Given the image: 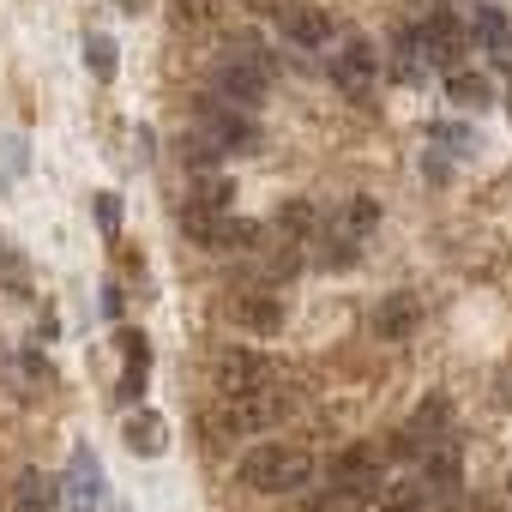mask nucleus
<instances>
[{"label":"nucleus","instance_id":"a878e982","mask_svg":"<svg viewBox=\"0 0 512 512\" xmlns=\"http://www.w3.org/2000/svg\"><path fill=\"white\" fill-rule=\"evenodd\" d=\"M73 476H79V482H73V488H79V500H97V458H91L85 446L73 452Z\"/></svg>","mask_w":512,"mask_h":512},{"label":"nucleus","instance_id":"f3484780","mask_svg":"<svg viewBox=\"0 0 512 512\" xmlns=\"http://www.w3.org/2000/svg\"><path fill=\"white\" fill-rule=\"evenodd\" d=\"M446 97H452V109H464V115L476 109V115H482V109L494 103V85H488L482 73H464V67H458V73H446Z\"/></svg>","mask_w":512,"mask_h":512},{"label":"nucleus","instance_id":"5701e85b","mask_svg":"<svg viewBox=\"0 0 512 512\" xmlns=\"http://www.w3.org/2000/svg\"><path fill=\"white\" fill-rule=\"evenodd\" d=\"M374 512H428V488L422 482H392V488H380Z\"/></svg>","mask_w":512,"mask_h":512},{"label":"nucleus","instance_id":"2eb2a0df","mask_svg":"<svg viewBox=\"0 0 512 512\" xmlns=\"http://www.w3.org/2000/svg\"><path fill=\"white\" fill-rule=\"evenodd\" d=\"M121 440H127L133 458H157V452L169 446V422H163L157 410H133V416L121 422Z\"/></svg>","mask_w":512,"mask_h":512},{"label":"nucleus","instance_id":"dca6fc26","mask_svg":"<svg viewBox=\"0 0 512 512\" xmlns=\"http://www.w3.org/2000/svg\"><path fill=\"white\" fill-rule=\"evenodd\" d=\"M13 512H61V482L43 476L37 464L19 470V482H13Z\"/></svg>","mask_w":512,"mask_h":512},{"label":"nucleus","instance_id":"6ab92c4d","mask_svg":"<svg viewBox=\"0 0 512 512\" xmlns=\"http://www.w3.org/2000/svg\"><path fill=\"white\" fill-rule=\"evenodd\" d=\"M320 223H326V217H320L308 199L278 205V229H284V241H296V247H302V241H314V235H320Z\"/></svg>","mask_w":512,"mask_h":512},{"label":"nucleus","instance_id":"b1692460","mask_svg":"<svg viewBox=\"0 0 512 512\" xmlns=\"http://www.w3.org/2000/svg\"><path fill=\"white\" fill-rule=\"evenodd\" d=\"M85 67H91V79H103V85H109V79H115V67H121V61H115V37L91 31V37H85Z\"/></svg>","mask_w":512,"mask_h":512},{"label":"nucleus","instance_id":"ddd939ff","mask_svg":"<svg viewBox=\"0 0 512 512\" xmlns=\"http://www.w3.org/2000/svg\"><path fill=\"white\" fill-rule=\"evenodd\" d=\"M458 482H464L458 446H452V440H434V446H422V488H428V500H434V494H452Z\"/></svg>","mask_w":512,"mask_h":512},{"label":"nucleus","instance_id":"0eeeda50","mask_svg":"<svg viewBox=\"0 0 512 512\" xmlns=\"http://www.w3.org/2000/svg\"><path fill=\"white\" fill-rule=\"evenodd\" d=\"M326 67H332V85H338V91L368 97V91H374V79H380V49H374L362 31H350V37H332Z\"/></svg>","mask_w":512,"mask_h":512},{"label":"nucleus","instance_id":"412c9836","mask_svg":"<svg viewBox=\"0 0 512 512\" xmlns=\"http://www.w3.org/2000/svg\"><path fill=\"white\" fill-rule=\"evenodd\" d=\"M187 205L229 211V205H235V181H229V175H217V169H205V175H193V193H187Z\"/></svg>","mask_w":512,"mask_h":512},{"label":"nucleus","instance_id":"f257e3e1","mask_svg":"<svg viewBox=\"0 0 512 512\" xmlns=\"http://www.w3.org/2000/svg\"><path fill=\"white\" fill-rule=\"evenodd\" d=\"M314 452L296 446V440H260V446H247L241 464H235V482L247 494H302L314 482Z\"/></svg>","mask_w":512,"mask_h":512},{"label":"nucleus","instance_id":"aec40b11","mask_svg":"<svg viewBox=\"0 0 512 512\" xmlns=\"http://www.w3.org/2000/svg\"><path fill=\"white\" fill-rule=\"evenodd\" d=\"M506 25H512V19L494 7V0H476V25H470V37H476L488 55H506Z\"/></svg>","mask_w":512,"mask_h":512},{"label":"nucleus","instance_id":"9b49d317","mask_svg":"<svg viewBox=\"0 0 512 512\" xmlns=\"http://www.w3.org/2000/svg\"><path fill=\"white\" fill-rule=\"evenodd\" d=\"M278 31L290 49H332V13H320L314 0H290L278 13Z\"/></svg>","mask_w":512,"mask_h":512},{"label":"nucleus","instance_id":"20e7f679","mask_svg":"<svg viewBox=\"0 0 512 512\" xmlns=\"http://www.w3.org/2000/svg\"><path fill=\"white\" fill-rule=\"evenodd\" d=\"M181 229L193 247L205 253H247L260 241V223L253 217H235V211H205V205H181Z\"/></svg>","mask_w":512,"mask_h":512},{"label":"nucleus","instance_id":"393cba45","mask_svg":"<svg viewBox=\"0 0 512 512\" xmlns=\"http://www.w3.org/2000/svg\"><path fill=\"white\" fill-rule=\"evenodd\" d=\"M392 73H398V79H422V55H416V37H410V31L392 37Z\"/></svg>","mask_w":512,"mask_h":512},{"label":"nucleus","instance_id":"6e6552de","mask_svg":"<svg viewBox=\"0 0 512 512\" xmlns=\"http://www.w3.org/2000/svg\"><path fill=\"white\" fill-rule=\"evenodd\" d=\"M332 482L350 494V500H380V482H386V452H380V440H350V446H338L332 452Z\"/></svg>","mask_w":512,"mask_h":512},{"label":"nucleus","instance_id":"1a4fd4ad","mask_svg":"<svg viewBox=\"0 0 512 512\" xmlns=\"http://www.w3.org/2000/svg\"><path fill=\"white\" fill-rule=\"evenodd\" d=\"M284 314H290V302H284V290H235L229 296V320L247 332V338H272L278 326H284Z\"/></svg>","mask_w":512,"mask_h":512},{"label":"nucleus","instance_id":"f8f14e48","mask_svg":"<svg viewBox=\"0 0 512 512\" xmlns=\"http://www.w3.org/2000/svg\"><path fill=\"white\" fill-rule=\"evenodd\" d=\"M416 326H422L416 290H392V296L374 308V338H380V344H404V338H416Z\"/></svg>","mask_w":512,"mask_h":512},{"label":"nucleus","instance_id":"f03ea898","mask_svg":"<svg viewBox=\"0 0 512 512\" xmlns=\"http://www.w3.org/2000/svg\"><path fill=\"white\" fill-rule=\"evenodd\" d=\"M266 85H272V55L253 37H235L211 67V97L229 103V109H247V115L266 103Z\"/></svg>","mask_w":512,"mask_h":512},{"label":"nucleus","instance_id":"39448f33","mask_svg":"<svg viewBox=\"0 0 512 512\" xmlns=\"http://www.w3.org/2000/svg\"><path fill=\"white\" fill-rule=\"evenodd\" d=\"M193 133H205L223 157H247V151H260V121H253L247 109L217 103L211 91H205V97H199V109H193Z\"/></svg>","mask_w":512,"mask_h":512},{"label":"nucleus","instance_id":"a211bd4d","mask_svg":"<svg viewBox=\"0 0 512 512\" xmlns=\"http://www.w3.org/2000/svg\"><path fill=\"white\" fill-rule=\"evenodd\" d=\"M121 362H127L121 392H127V398H139V392H145V374H151V344H145L139 332H121Z\"/></svg>","mask_w":512,"mask_h":512},{"label":"nucleus","instance_id":"4468645a","mask_svg":"<svg viewBox=\"0 0 512 512\" xmlns=\"http://www.w3.org/2000/svg\"><path fill=\"white\" fill-rule=\"evenodd\" d=\"M326 229H338L344 241H356V247H362V241H368V235L380 229V199H368V193L344 199V205L332 211V223H326Z\"/></svg>","mask_w":512,"mask_h":512},{"label":"nucleus","instance_id":"c85d7f7f","mask_svg":"<svg viewBox=\"0 0 512 512\" xmlns=\"http://www.w3.org/2000/svg\"><path fill=\"white\" fill-rule=\"evenodd\" d=\"M115 7H121V13H145V0H115Z\"/></svg>","mask_w":512,"mask_h":512},{"label":"nucleus","instance_id":"7ed1b4c3","mask_svg":"<svg viewBox=\"0 0 512 512\" xmlns=\"http://www.w3.org/2000/svg\"><path fill=\"white\" fill-rule=\"evenodd\" d=\"M284 410H290V392H284V386H266V392L217 398V410L205 416V428H211V434H266Z\"/></svg>","mask_w":512,"mask_h":512},{"label":"nucleus","instance_id":"9d476101","mask_svg":"<svg viewBox=\"0 0 512 512\" xmlns=\"http://www.w3.org/2000/svg\"><path fill=\"white\" fill-rule=\"evenodd\" d=\"M266 386H278L272 356H260V350H223V356H217V392H223V398L266 392Z\"/></svg>","mask_w":512,"mask_h":512},{"label":"nucleus","instance_id":"4be33fe9","mask_svg":"<svg viewBox=\"0 0 512 512\" xmlns=\"http://www.w3.org/2000/svg\"><path fill=\"white\" fill-rule=\"evenodd\" d=\"M0 290H7V296H31V260L7 235H0Z\"/></svg>","mask_w":512,"mask_h":512},{"label":"nucleus","instance_id":"bb28decb","mask_svg":"<svg viewBox=\"0 0 512 512\" xmlns=\"http://www.w3.org/2000/svg\"><path fill=\"white\" fill-rule=\"evenodd\" d=\"M97 223H103V235H115V229H121V199H115V193H103V199H97Z\"/></svg>","mask_w":512,"mask_h":512},{"label":"nucleus","instance_id":"c756f323","mask_svg":"<svg viewBox=\"0 0 512 512\" xmlns=\"http://www.w3.org/2000/svg\"><path fill=\"white\" fill-rule=\"evenodd\" d=\"M506 55H512V25H506Z\"/></svg>","mask_w":512,"mask_h":512},{"label":"nucleus","instance_id":"423d86ee","mask_svg":"<svg viewBox=\"0 0 512 512\" xmlns=\"http://www.w3.org/2000/svg\"><path fill=\"white\" fill-rule=\"evenodd\" d=\"M410 37H416L422 67H440V73H458V61H464V49H470V31H464V19H458L452 7H434Z\"/></svg>","mask_w":512,"mask_h":512},{"label":"nucleus","instance_id":"cd10ccee","mask_svg":"<svg viewBox=\"0 0 512 512\" xmlns=\"http://www.w3.org/2000/svg\"><path fill=\"white\" fill-rule=\"evenodd\" d=\"M434 139H440V145H452V151H470V133H464V127H452V121H440V127H434Z\"/></svg>","mask_w":512,"mask_h":512}]
</instances>
